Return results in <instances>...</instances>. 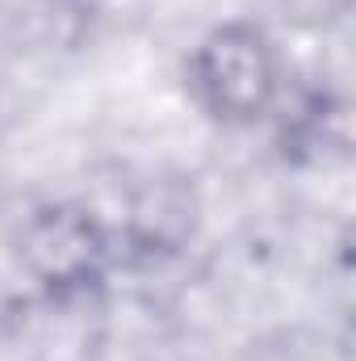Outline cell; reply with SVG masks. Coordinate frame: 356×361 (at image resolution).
I'll use <instances>...</instances> for the list:
<instances>
[{
  "label": "cell",
  "mask_w": 356,
  "mask_h": 361,
  "mask_svg": "<svg viewBox=\"0 0 356 361\" xmlns=\"http://www.w3.org/2000/svg\"><path fill=\"white\" fill-rule=\"evenodd\" d=\"M205 85L214 89L218 105L235 109V114H252L265 105L272 89V72L265 63V51L256 38L248 34H222L210 42L205 55Z\"/></svg>",
  "instance_id": "obj_1"
}]
</instances>
